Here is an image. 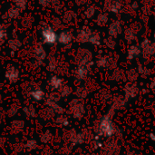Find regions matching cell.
I'll return each instance as SVG.
<instances>
[{"mask_svg":"<svg viewBox=\"0 0 155 155\" xmlns=\"http://www.w3.org/2000/svg\"><path fill=\"white\" fill-rule=\"evenodd\" d=\"M141 47L143 50L144 54H155V43L146 39L141 44Z\"/></svg>","mask_w":155,"mask_h":155,"instance_id":"cell-12","label":"cell"},{"mask_svg":"<svg viewBox=\"0 0 155 155\" xmlns=\"http://www.w3.org/2000/svg\"><path fill=\"white\" fill-rule=\"evenodd\" d=\"M92 65V62L89 63V64H78L76 70H75V77L78 79V80H83L84 79L89 71H90V67Z\"/></svg>","mask_w":155,"mask_h":155,"instance_id":"cell-7","label":"cell"},{"mask_svg":"<svg viewBox=\"0 0 155 155\" xmlns=\"http://www.w3.org/2000/svg\"><path fill=\"white\" fill-rule=\"evenodd\" d=\"M71 93H72V89H71V87L70 86H68V85H63L62 87H61V89H60V95H61V97H68L70 94H71Z\"/></svg>","mask_w":155,"mask_h":155,"instance_id":"cell-27","label":"cell"},{"mask_svg":"<svg viewBox=\"0 0 155 155\" xmlns=\"http://www.w3.org/2000/svg\"><path fill=\"white\" fill-rule=\"evenodd\" d=\"M104 43H105V45H106L109 48H114V46H115V41H114V37H112V36L107 37V38L104 40Z\"/></svg>","mask_w":155,"mask_h":155,"instance_id":"cell-38","label":"cell"},{"mask_svg":"<svg viewBox=\"0 0 155 155\" xmlns=\"http://www.w3.org/2000/svg\"><path fill=\"white\" fill-rule=\"evenodd\" d=\"M72 41H73V34L70 31L64 30V31L59 33L58 38H57V42L60 45H70L72 43Z\"/></svg>","mask_w":155,"mask_h":155,"instance_id":"cell-9","label":"cell"},{"mask_svg":"<svg viewBox=\"0 0 155 155\" xmlns=\"http://www.w3.org/2000/svg\"><path fill=\"white\" fill-rule=\"evenodd\" d=\"M92 60V53L84 48H80L77 51L76 54V61L78 64H89L91 63Z\"/></svg>","mask_w":155,"mask_h":155,"instance_id":"cell-4","label":"cell"},{"mask_svg":"<svg viewBox=\"0 0 155 155\" xmlns=\"http://www.w3.org/2000/svg\"><path fill=\"white\" fill-rule=\"evenodd\" d=\"M33 23H34V18L31 15H25V16H24V18L22 19V22H21L22 25L25 28H30L32 26Z\"/></svg>","mask_w":155,"mask_h":155,"instance_id":"cell-22","label":"cell"},{"mask_svg":"<svg viewBox=\"0 0 155 155\" xmlns=\"http://www.w3.org/2000/svg\"><path fill=\"white\" fill-rule=\"evenodd\" d=\"M52 140V134L50 133V131H46L45 134H43L40 136V141L44 143H47Z\"/></svg>","mask_w":155,"mask_h":155,"instance_id":"cell-31","label":"cell"},{"mask_svg":"<svg viewBox=\"0 0 155 155\" xmlns=\"http://www.w3.org/2000/svg\"><path fill=\"white\" fill-rule=\"evenodd\" d=\"M97 65L99 67H102V68L108 67L110 65V59L108 57H105V56L100 57L97 61Z\"/></svg>","mask_w":155,"mask_h":155,"instance_id":"cell-26","label":"cell"},{"mask_svg":"<svg viewBox=\"0 0 155 155\" xmlns=\"http://www.w3.org/2000/svg\"><path fill=\"white\" fill-rule=\"evenodd\" d=\"M7 38V32L5 26L0 24V45H2Z\"/></svg>","mask_w":155,"mask_h":155,"instance_id":"cell-29","label":"cell"},{"mask_svg":"<svg viewBox=\"0 0 155 155\" xmlns=\"http://www.w3.org/2000/svg\"><path fill=\"white\" fill-rule=\"evenodd\" d=\"M133 7H134V9H136V8H137V3H134V4H133Z\"/></svg>","mask_w":155,"mask_h":155,"instance_id":"cell-44","label":"cell"},{"mask_svg":"<svg viewBox=\"0 0 155 155\" xmlns=\"http://www.w3.org/2000/svg\"><path fill=\"white\" fill-rule=\"evenodd\" d=\"M57 64H58V63H57V60H56V58L54 57V56H49V58H48V64H47V70L49 71V72H54V71H55L56 70V68H57Z\"/></svg>","mask_w":155,"mask_h":155,"instance_id":"cell-20","label":"cell"},{"mask_svg":"<svg viewBox=\"0 0 155 155\" xmlns=\"http://www.w3.org/2000/svg\"><path fill=\"white\" fill-rule=\"evenodd\" d=\"M48 84H49V86H50L53 90H54V91L60 90L61 87L63 86V80H62L59 76H57V75H53V76H51V77L49 78V80H48Z\"/></svg>","mask_w":155,"mask_h":155,"instance_id":"cell-11","label":"cell"},{"mask_svg":"<svg viewBox=\"0 0 155 155\" xmlns=\"http://www.w3.org/2000/svg\"><path fill=\"white\" fill-rule=\"evenodd\" d=\"M108 21V15L104 13H102V14H99L98 16H97V19H96V23L99 25H104L107 23Z\"/></svg>","mask_w":155,"mask_h":155,"instance_id":"cell-28","label":"cell"},{"mask_svg":"<svg viewBox=\"0 0 155 155\" xmlns=\"http://www.w3.org/2000/svg\"><path fill=\"white\" fill-rule=\"evenodd\" d=\"M122 5L118 0H105L104 8L113 13H118L121 10Z\"/></svg>","mask_w":155,"mask_h":155,"instance_id":"cell-10","label":"cell"},{"mask_svg":"<svg viewBox=\"0 0 155 155\" xmlns=\"http://www.w3.org/2000/svg\"><path fill=\"white\" fill-rule=\"evenodd\" d=\"M24 113L27 117H31V118H34L35 116V114H36V111H35V107L32 106V105L25 106L24 108Z\"/></svg>","mask_w":155,"mask_h":155,"instance_id":"cell-24","label":"cell"},{"mask_svg":"<svg viewBox=\"0 0 155 155\" xmlns=\"http://www.w3.org/2000/svg\"><path fill=\"white\" fill-rule=\"evenodd\" d=\"M75 94H76V96H77L79 99H83V98H85V97H86V95H87V91H86V89L84 88V87H79V88H77V90H76V92H75Z\"/></svg>","mask_w":155,"mask_h":155,"instance_id":"cell-34","label":"cell"},{"mask_svg":"<svg viewBox=\"0 0 155 155\" xmlns=\"http://www.w3.org/2000/svg\"><path fill=\"white\" fill-rule=\"evenodd\" d=\"M5 77L6 78V80L9 81V83L15 84L19 79L18 69L15 66H9L5 73Z\"/></svg>","mask_w":155,"mask_h":155,"instance_id":"cell-6","label":"cell"},{"mask_svg":"<svg viewBox=\"0 0 155 155\" xmlns=\"http://www.w3.org/2000/svg\"><path fill=\"white\" fill-rule=\"evenodd\" d=\"M4 143H5V139L1 137L0 138V147H2L4 145Z\"/></svg>","mask_w":155,"mask_h":155,"instance_id":"cell-43","label":"cell"},{"mask_svg":"<svg viewBox=\"0 0 155 155\" xmlns=\"http://www.w3.org/2000/svg\"><path fill=\"white\" fill-rule=\"evenodd\" d=\"M69 107H70V112L74 118H75V119L82 118V116L84 114V107L82 102H80L77 99H74L70 102Z\"/></svg>","mask_w":155,"mask_h":155,"instance_id":"cell-2","label":"cell"},{"mask_svg":"<svg viewBox=\"0 0 155 155\" xmlns=\"http://www.w3.org/2000/svg\"><path fill=\"white\" fill-rule=\"evenodd\" d=\"M24 126H25V123L24 121L21 120H15L11 123V128L15 133H18L21 130H23Z\"/></svg>","mask_w":155,"mask_h":155,"instance_id":"cell-19","label":"cell"},{"mask_svg":"<svg viewBox=\"0 0 155 155\" xmlns=\"http://www.w3.org/2000/svg\"><path fill=\"white\" fill-rule=\"evenodd\" d=\"M30 95H31L32 99L36 101V102L42 101L45 98V92L41 88H39V87H35V88L32 89L31 92H30Z\"/></svg>","mask_w":155,"mask_h":155,"instance_id":"cell-15","label":"cell"},{"mask_svg":"<svg viewBox=\"0 0 155 155\" xmlns=\"http://www.w3.org/2000/svg\"><path fill=\"white\" fill-rule=\"evenodd\" d=\"M0 101H1V95H0Z\"/></svg>","mask_w":155,"mask_h":155,"instance_id":"cell-46","label":"cell"},{"mask_svg":"<svg viewBox=\"0 0 155 155\" xmlns=\"http://www.w3.org/2000/svg\"><path fill=\"white\" fill-rule=\"evenodd\" d=\"M45 104H46L47 107L49 109H51L54 114H56L59 115V114H63L64 112V108L62 106H60L58 104V103H54V102H53V101H51L49 99H46Z\"/></svg>","mask_w":155,"mask_h":155,"instance_id":"cell-13","label":"cell"},{"mask_svg":"<svg viewBox=\"0 0 155 155\" xmlns=\"http://www.w3.org/2000/svg\"><path fill=\"white\" fill-rule=\"evenodd\" d=\"M124 35H125V39L127 41H129V42H131L134 39H135V33L132 29H130V28H128V29L125 30Z\"/></svg>","mask_w":155,"mask_h":155,"instance_id":"cell-33","label":"cell"},{"mask_svg":"<svg viewBox=\"0 0 155 155\" xmlns=\"http://www.w3.org/2000/svg\"><path fill=\"white\" fill-rule=\"evenodd\" d=\"M8 44V47L12 50V51H17L18 49H20V47L22 46V43L19 39L17 38H12L9 39L7 41Z\"/></svg>","mask_w":155,"mask_h":155,"instance_id":"cell-18","label":"cell"},{"mask_svg":"<svg viewBox=\"0 0 155 155\" xmlns=\"http://www.w3.org/2000/svg\"><path fill=\"white\" fill-rule=\"evenodd\" d=\"M62 26V21L58 17H54L52 19V27L53 28H59Z\"/></svg>","mask_w":155,"mask_h":155,"instance_id":"cell-39","label":"cell"},{"mask_svg":"<svg viewBox=\"0 0 155 155\" xmlns=\"http://www.w3.org/2000/svg\"><path fill=\"white\" fill-rule=\"evenodd\" d=\"M17 112H18V106L15 105V104H13V105L9 108L7 114H8V115H9L10 117H13V116H15V115L17 114Z\"/></svg>","mask_w":155,"mask_h":155,"instance_id":"cell-40","label":"cell"},{"mask_svg":"<svg viewBox=\"0 0 155 155\" xmlns=\"http://www.w3.org/2000/svg\"><path fill=\"white\" fill-rule=\"evenodd\" d=\"M51 6L57 13H60V11L62 9V5H61V2L59 0H52L51 1Z\"/></svg>","mask_w":155,"mask_h":155,"instance_id":"cell-35","label":"cell"},{"mask_svg":"<svg viewBox=\"0 0 155 155\" xmlns=\"http://www.w3.org/2000/svg\"><path fill=\"white\" fill-rule=\"evenodd\" d=\"M95 14V7L91 5V6H88L85 11H84V15L87 17V18H92Z\"/></svg>","mask_w":155,"mask_h":155,"instance_id":"cell-36","label":"cell"},{"mask_svg":"<svg viewBox=\"0 0 155 155\" xmlns=\"http://www.w3.org/2000/svg\"><path fill=\"white\" fill-rule=\"evenodd\" d=\"M121 32H122V27H121V24L118 21H114L110 25V26H109L110 36L116 37L119 34H121Z\"/></svg>","mask_w":155,"mask_h":155,"instance_id":"cell-14","label":"cell"},{"mask_svg":"<svg viewBox=\"0 0 155 155\" xmlns=\"http://www.w3.org/2000/svg\"><path fill=\"white\" fill-rule=\"evenodd\" d=\"M93 32L91 31V29L87 26H84L83 28H81L77 35H76V40L79 42V43H82V44H84V43H87L89 41V38H90V35Z\"/></svg>","mask_w":155,"mask_h":155,"instance_id":"cell-8","label":"cell"},{"mask_svg":"<svg viewBox=\"0 0 155 155\" xmlns=\"http://www.w3.org/2000/svg\"><path fill=\"white\" fill-rule=\"evenodd\" d=\"M51 1L52 0H38V3L43 7H48L51 5Z\"/></svg>","mask_w":155,"mask_h":155,"instance_id":"cell-41","label":"cell"},{"mask_svg":"<svg viewBox=\"0 0 155 155\" xmlns=\"http://www.w3.org/2000/svg\"><path fill=\"white\" fill-rule=\"evenodd\" d=\"M38 144H37V142L34 139H31V140H28L26 142V144H25V147L27 148V150L29 151H34L37 148Z\"/></svg>","mask_w":155,"mask_h":155,"instance_id":"cell-32","label":"cell"},{"mask_svg":"<svg viewBox=\"0 0 155 155\" xmlns=\"http://www.w3.org/2000/svg\"><path fill=\"white\" fill-rule=\"evenodd\" d=\"M99 133L106 136H110L114 134V126L109 118L105 117L101 121L99 124Z\"/></svg>","mask_w":155,"mask_h":155,"instance_id":"cell-3","label":"cell"},{"mask_svg":"<svg viewBox=\"0 0 155 155\" xmlns=\"http://www.w3.org/2000/svg\"><path fill=\"white\" fill-rule=\"evenodd\" d=\"M55 122L57 124L61 125V126H67L68 124H69V121H68V118L63 114H59L56 119H55Z\"/></svg>","mask_w":155,"mask_h":155,"instance_id":"cell-25","label":"cell"},{"mask_svg":"<svg viewBox=\"0 0 155 155\" xmlns=\"http://www.w3.org/2000/svg\"><path fill=\"white\" fill-rule=\"evenodd\" d=\"M40 33H41L42 40L45 44L48 45H54L57 43L58 35L51 25H45L43 27H41Z\"/></svg>","mask_w":155,"mask_h":155,"instance_id":"cell-1","label":"cell"},{"mask_svg":"<svg viewBox=\"0 0 155 155\" xmlns=\"http://www.w3.org/2000/svg\"><path fill=\"white\" fill-rule=\"evenodd\" d=\"M154 39H155V33H154Z\"/></svg>","mask_w":155,"mask_h":155,"instance_id":"cell-47","label":"cell"},{"mask_svg":"<svg viewBox=\"0 0 155 155\" xmlns=\"http://www.w3.org/2000/svg\"><path fill=\"white\" fill-rule=\"evenodd\" d=\"M140 52H141V50H140V48H139L138 46L133 45V46H131V47L129 48V50H128V57H129L130 59H132V58L137 56V55L140 54Z\"/></svg>","mask_w":155,"mask_h":155,"instance_id":"cell-23","label":"cell"},{"mask_svg":"<svg viewBox=\"0 0 155 155\" xmlns=\"http://www.w3.org/2000/svg\"><path fill=\"white\" fill-rule=\"evenodd\" d=\"M47 99H49V100H51V101H53L54 103H58L59 100L61 99V95H60V94H57V93H52V94H50L48 95Z\"/></svg>","mask_w":155,"mask_h":155,"instance_id":"cell-37","label":"cell"},{"mask_svg":"<svg viewBox=\"0 0 155 155\" xmlns=\"http://www.w3.org/2000/svg\"><path fill=\"white\" fill-rule=\"evenodd\" d=\"M76 15L74 11L72 10H67L64 13L63 15V21L66 24H70L72 22H74V20L75 19Z\"/></svg>","mask_w":155,"mask_h":155,"instance_id":"cell-17","label":"cell"},{"mask_svg":"<svg viewBox=\"0 0 155 155\" xmlns=\"http://www.w3.org/2000/svg\"><path fill=\"white\" fill-rule=\"evenodd\" d=\"M34 57H35V64H36V67L40 66L46 58V52L44 46H42L41 45H38L34 48Z\"/></svg>","mask_w":155,"mask_h":155,"instance_id":"cell-5","label":"cell"},{"mask_svg":"<svg viewBox=\"0 0 155 155\" xmlns=\"http://www.w3.org/2000/svg\"><path fill=\"white\" fill-rule=\"evenodd\" d=\"M20 11L15 7V6H11L8 8V10L5 13L4 18H8V19H16L20 16Z\"/></svg>","mask_w":155,"mask_h":155,"instance_id":"cell-16","label":"cell"},{"mask_svg":"<svg viewBox=\"0 0 155 155\" xmlns=\"http://www.w3.org/2000/svg\"><path fill=\"white\" fill-rule=\"evenodd\" d=\"M91 44L93 45H99L100 44V35L99 34L95 33V32H93L90 35V38H89V41Z\"/></svg>","mask_w":155,"mask_h":155,"instance_id":"cell-30","label":"cell"},{"mask_svg":"<svg viewBox=\"0 0 155 155\" xmlns=\"http://www.w3.org/2000/svg\"><path fill=\"white\" fill-rule=\"evenodd\" d=\"M2 114H3V109L0 107V117H1V115H2Z\"/></svg>","mask_w":155,"mask_h":155,"instance_id":"cell-45","label":"cell"},{"mask_svg":"<svg viewBox=\"0 0 155 155\" xmlns=\"http://www.w3.org/2000/svg\"><path fill=\"white\" fill-rule=\"evenodd\" d=\"M15 6L20 11H25L27 6V0H14Z\"/></svg>","mask_w":155,"mask_h":155,"instance_id":"cell-21","label":"cell"},{"mask_svg":"<svg viewBox=\"0 0 155 155\" xmlns=\"http://www.w3.org/2000/svg\"><path fill=\"white\" fill-rule=\"evenodd\" d=\"M87 2V0H76V4L77 5H84Z\"/></svg>","mask_w":155,"mask_h":155,"instance_id":"cell-42","label":"cell"}]
</instances>
